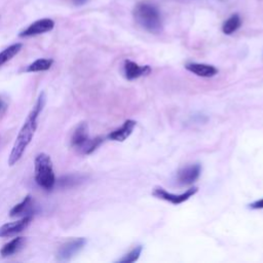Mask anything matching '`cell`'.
Wrapping results in <instances>:
<instances>
[{
    "label": "cell",
    "mask_w": 263,
    "mask_h": 263,
    "mask_svg": "<svg viewBox=\"0 0 263 263\" xmlns=\"http://www.w3.org/2000/svg\"><path fill=\"white\" fill-rule=\"evenodd\" d=\"M45 102H46V95L44 91H42V92H40L35 105L31 109L22 128L18 132V135L15 139V142L12 146L11 152L8 157L9 165L15 164L22 158L26 148L31 143V141L34 137V134L36 132V128H37L38 117L44 108Z\"/></svg>",
    "instance_id": "cell-1"
},
{
    "label": "cell",
    "mask_w": 263,
    "mask_h": 263,
    "mask_svg": "<svg viewBox=\"0 0 263 263\" xmlns=\"http://www.w3.org/2000/svg\"><path fill=\"white\" fill-rule=\"evenodd\" d=\"M133 15L137 24L152 34L162 31V17L158 7L149 1L138 2L133 10Z\"/></svg>",
    "instance_id": "cell-2"
},
{
    "label": "cell",
    "mask_w": 263,
    "mask_h": 263,
    "mask_svg": "<svg viewBox=\"0 0 263 263\" xmlns=\"http://www.w3.org/2000/svg\"><path fill=\"white\" fill-rule=\"evenodd\" d=\"M35 181L44 190H51L55 184V176L51 158L46 153H39L34 161Z\"/></svg>",
    "instance_id": "cell-3"
},
{
    "label": "cell",
    "mask_w": 263,
    "mask_h": 263,
    "mask_svg": "<svg viewBox=\"0 0 263 263\" xmlns=\"http://www.w3.org/2000/svg\"><path fill=\"white\" fill-rule=\"evenodd\" d=\"M86 243V239L84 237H77L75 239H71L66 243L62 245L57 253V259L61 262L71 260L78 252H80Z\"/></svg>",
    "instance_id": "cell-4"
},
{
    "label": "cell",
    "mask_w": 263,
    "mask_h": 263,
    "mask_svg": "<svg viewBox=\"0 0 263 263\" xmlns=\"http://www.w3.org/2000/svg\"><path fill=\"white\" fill-rule=\"evenodd\" d=\"M197 187H193V188H189L187 191H185L184 193L181 194H174L171 192H167L165 189L161 188V187H157L154 189L153 191V195L157 198L163 199L165 201H168L173 204H180L186 200H188L191 196H193L196 192H197Z\"/></svg>",
    "instance_id": "cell-5"
},
{
    "label": "cell",
    "mask_w": 263,
    "mask_h": 263,
    "mask_svg": "<svg viewBox=\"0 0 263 263\" xmlns=\"http://www.w3.org/2000/svg\"><path fill=\"white\" fill-rule=\"evenodd\" d=\"M201 166L199 163L190 164L182 167L177 173V184L180 186H187L193 184L200 176Z\"/></svg>",
    "instance_id": "cell-6"
},
{
    "label": "cell",
    "mask_w": 263,
    "mask_h": 263,
    "mask_svg": "<svg viewBox=\"0 0 263 263\" xmlns=\"http://www.w3.org/2000/svg\"><path fill=\"white\" fill-rule=\"evenodd\" d=\"M54 22L51 18H41L33 24H31L29 27L24 29L22 32H20V37H31L40 35L46 32H49L53 29Z\"/></svg>",
    "instance_id": "cell-7"
},
{
    "label": "cell",
    "mask_w": 263,
    "mask_h": 263,
    "mask_svg": "<svg viewBox=\"0 0 263 263\" xmlns=\"http://www.w3.org/2000/svg\"><path fill=\"white\" fill-rule=\"evenodd\" d=\"M33 217L32 215H28L23 217L21 220L11 222V223H6L0 227V237H7L11 236L14 234H17L25 230L31 223Z\"/></svg>",
    "instance_id": "cell-8"
},
{
    "label": "cell",
    "mask_w": 263,
    "mask_h": 263,
    "mask_svg": "<svg viewBox=\"0 0 263 263\" xmlns=\"http://www.w3.org/2000/svg\"><path fill=\"white\" fill-rule=\"evenodd\" d=\"M123 72L127 80H134L136 78L149 74L151 72V68L149 66H139L133 61L125 60L123 65Z\"/></svg>",
    "instance_id": "cell-9"
},
{
    "label": "cell",
    "mask_w": 263,
    "mask_h": 263,
    "mask_svg": "<svg viewBox=\"0 0 263 263\" xmlns=\"http://www.w3.org/2000/svg\"><path fill=\"white\" fill-rule=\"evenodd\" d=\"M135 126H136V121L132 119H127L123 122V124L120 127L111 132L108 135V139L116 142H123L126 138L130 136Z\"/></svg>",
    "instance_id": "cell-10"
},
{
    "label": "cell",
    "mask_w": 263,
    "mask_h": 263,
    "mask_svg": "<svg viewBox=\"0 0 263 263\" xmlns=\"http://www.w3.org/2000/svg\"><path fill=\"white\" fill-rule=\"evenodd\" d=\"M185 68L200 77H213L218 74V69L212 65L200 64V63H189L185 66Z\"/></svg>",
    "instance_id": "cell-11"
},
{
    "label": "cell",
    "mask_w": 263,
    "mask_h": 263,
    "mask_svg": "<svg viewBox=\"0 0 263 263\" xmlns=\"http://www.w3.org/2000/svg\"><path fill=\"white\" fill-rule=\"evenodd\" d=\"M88 140V126L85 122H81L72 135L71 145L77 149H81Z\"/></svg>",
    "instance_id": "cell-12"
},
{
    "label": "cell",
    "mask_w": 263,
    "mask_h": 263,
    "mask_svg": "<svg viewBox=\"0 0 263 263\" xmlns=\"http://www.w3.org/2000/svg\"><path fill=\"white\" fill-rule=\"evenodd\" d=\"M34 208V200L32 196L29 194L27 195L20 203L15 204L9 212L10 217H16L21 215H32V211Z\"/></svg>",
    "instance_id": "cell-13"
},
{
    "label": "cell",
    "mask_w": 263,
    "mask_h": 263,
    "mask_svg": "<svg viewBox=\"0 0 263 263\" xmlns=\"http://www.w3.org/2000/svg\"><path fill=\"white\" fill-rule=\"evenodd\" d=\"M26 242V237H23V236H18V237H15L13 239H11L9 242L5 243L1 251H0V254L2 257H9L15 253H17L18 251H21L24 247Z\"/></svg>",
    "instance_id": "cell-14"
},
{
    "label": "cell",
    "mask_w": 263,
    "mask_h": 263,
    "mask_svg": "<svg viewBox=\"0 0 263 263\" xmlns=\"http://www.w3.org/2000/svg\"><path fill=\"white\" fill-rule=\"evenodd\" d=\"M241 26V18L237 13L229 16L222 25V32L226 35H231Z\"/></svg>",
    "instance_id": "cell-15"
},
{
    "label": "cell",
    "mask_w": 263,
    "mask_h": 263,
    "mask_svg": "<svg viewBox=\"0 0 263 263\" xmlns=\"http://www.w3.org/2000/svg\"><path fill=\"white\" fill-rule=\"evenodd\" d=\"M22 47H23L22 43H14L9 45L5 49H3L0 52V67L5 63H7L8 61H10L14 55H16L21 51Z\"/></svg>",
    "instance_id": "cell-16"
},
{
    "label": "cell",
    "mask_w": 263,
    "mask_h": 263,
    "mask_svg": "<svg viewBox=\"0 0 263 263\" xmlns=\"http://www.w3.org/2000/svg\"><path fill=\"white\" fill-rule=\"evenodd\" d=\"M53 64L52 59H38L31 63L27 69L26 72H41V71H47L50 69V67Z\"/></svg>",
    "instance_id": "cell-17"
},
{
    "label": "cell",
    "mask_w": 263,
    "mask_h": 263,
    "mask_svg": "<svg viewBox=\"0 0 263 263\" xmlns=\"http://www.w3.org/2000/svg\"><path fill=\"white\" fill-rule=\"evenodd\" d=\"M142 251H143V247L142 246H138V247L134 248L129 253L124 255L117 262H119V263H133V262H136L139 259Z\"/></svg>",
    "instance_id": "cell-18"
},
{
    "label": "cell",
    "mask_w": 263,
    "mask_h": 263,
    "mask_svg": "<svg viewBox=\"0 0 263 263\" xmlns=\"http://www.w3.org/2000/svg\"><path fill=\"white\" fill-rule=\"evenodd\" d=\"M102 142H103V139L101 137H97L95 139H89L80 150L83 154H86V155L90 154L102 144Z\"/></svg>",
    "instance_id": "cell-19"
},
{
    "label": "cell",
    "mask_w": 263,
    "mask_h": 263,
    "mask_svg": "<svg viewBox=\"0 0 263 263\" xmlns=\"http://www.w3.org/2000/svg\"><path fill=\"white\" fill-rule=\"evenodd\" d=\"M7 108H8V104H7L6 100L3 98L2 95H0V115L5 113Z\"/></svg>",
    "instance_id": "cell-20"
},
{
    "label": "cell",
    "mask_w": 263,
    "mask_h": 263,
    "mask_svg": "<svg viewBox=\"0 0 263 263\" xmlns=\"http://www.w3.org/2000/svg\"><path fill=\"white\" fill-rule=\"evenodd\" d=\"M249 208L252 209V210H259V209H263V198L262 199H259V200H256L252 203L249 204Z\"/></svg>",
    "instance_id": "cell-21"
},
{
    "label": "cell",
    "mask_w": 263,
    "mask_h": 263,
    "mask_svg": "<svg viewBox=\"0 0 263 263\" xmlns=\"http://www.w3.org/2000/svg\"><path fill=\"white\" fill-rule=\"evenodd\" d=\"M73 2L76 4V5H82L86 2V0H73Z\"/></svg>",
    "instance_id": "cell-22"
}]
</instances>
